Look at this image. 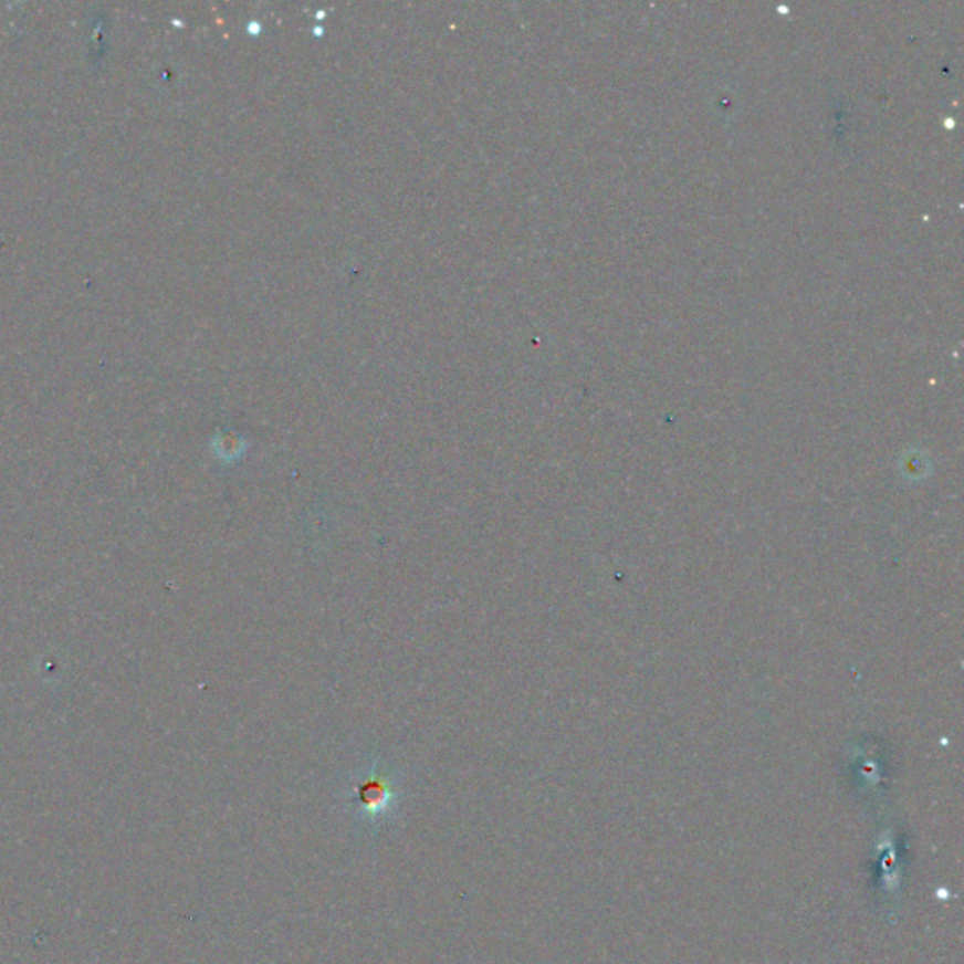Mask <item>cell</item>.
Instances as JSON below:
<instances>
[{"instance_id":"cell-1","label":"cell","mask_w":964,"mask_h":964,"mask_svg":"<svg viewBox=\"0 0 964 964\" xmlns=\"http://www.w3.org/2000/svg\"><path fill=\"white\" fill-rule=\"evenodd\" d=\"M401 792L400 774L374 759L356 774L350 786V800L366 818H381L398 805Z\"/></svg>"}]
</instances>
